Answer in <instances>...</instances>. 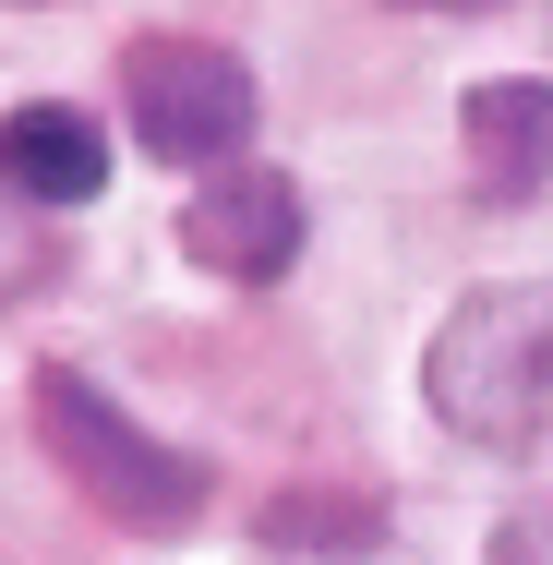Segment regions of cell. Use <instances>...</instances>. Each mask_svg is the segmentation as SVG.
<instances>
[{
	"instance_id": "6da1fadb",
	"label": "cell",
	"mask_w": 553,
	"mask_h": 565,
	"mask_svg": "<svg viewBox=\"0 0 553 565\" xmlns=\"http://www.w3.org/2000/svg\"><path fill=\"white\" fill-rule=\"evenodd\" d=\"M422 409L469 457H553V277H481L422 338Z\"/></svg>"
},
{
	"instance_id": "7a4b0ae2",
	"label": "cell",
	"mask_w": 553,
	"mask_h": 565,
	"mask_svg": "<svg viewBox=\"0 0 553 565\" xmlns=\"http://www.w3.org/2000/svg\"><path fill=\"white\" fill-rule=\"evenodd\" d=\"M24 422H36V446H49V469H61V493H85L109 530H132V542H181V530L205 518V457L157 446V434L120 409L97 373L36 361Z\"/></svg>"
},
{
	"instance_id": "3957f363",
	"label": "cell",
	"mask_w": 553,
	"mask_h": 565,
	"mask_svg": "<svg viewBox=\"0 0 553 565\" xmlns=\"http://www.w3.org/2000/svg\"><path fill=\"white\" fill-rule=\"evenodd\" d=\"M120 109H132V145L157 169H241L253 157V120H265V85L253 61L217 49V36H132L120 49Z\"/></svg>"
},
{
	"instance_id": "277c9868",
	"label": "cell",
	"mask_w": 553,
	"mask_h": 565,
	"mask_svg": "<svg viewBox=\"0 0 553 565\" xmlns=\"http://www.w3.org/2000/svg\"><path fill=\"white\" fill-rule=\"evenodd\" d=\"M181 253L217 289H277L301 265V181L289 169H205L181 205Z\"/></svg>"
},
{
	"instance_id": "5b68a950",
	"label": "cell",
	"mask_w": 553,
	"mask_h": 565,
	"mask_svg": "<svg viewBox=\"0 0 553 565\" xmlns=\"http://www.w3.org/2000/svg\"><path fill=\"white\" fill-rule=\"evenodd\" d=\"M457 169H469V205L481 217H518L553 181V85L542 73H481L457 97Z\"/></svg>"
},
{
	"instance_id": "8992f818",
	"label": "cell",
	"mask_w": 553,
	"mask_h": 565,
	"mask_svg": "<svg viewBox=\"0 0 553 565\" xmlns=\"http://www.w3.org/2000/svg\"><path fill=\"white\" fill-rule=\"evenodd\" d=\"M0 193H12V205H36V217L97 205V193H109V132H97L85 109H61V97L0 109Z\"/></svg>"
},
{
	"instance_id": "52a82bcc",
	"label": "cell",
	"mask_w": 553,
	"mask_h": 565,
	"mask_svg": "<svg viewBox=\"0 0 553 565\" xmlns=\"http://www.w3.org/2000/svg\"><path fill=\"white\" fill-rule=\"evenodd\" d=\"M265 542H289V554H301V542H326V554L349 565V554H373V542H385V505H373V493H301V505H277V518H265Z\"/></svg>"
},
{
	"instance_id": "ba28073f",
	"label": "cell",
	"mask_w": 553,
	"mask_h": 565,
	"mask_svg": "<svg viewBox=\"0 0 553 565\" xmlns=\"http://www.w3.org/2000/svg\"><path fill=\"white\" fill-rule=\"evenodd\" d=\"M493 565H553V493L530 505V518H506V530H493Z\"/></svg>"
},
{
	"instance_id": "9c48e42d",
	"label": "cell",
	"mask_w": 553,
	"mask_h": 565,
	"mask_svg": "<svg viewBox=\"0 0 553 565\" xmlns=\"http://www.w3.org/2000/svg\"><path fill=\"white\" fill-rule=\"evenodd\" d=\"M385 12H493V0H385Z\"/></svg>"
},
{
	"instance_id": "30bf717a",
	"label": "cell",
	"mask_w": 553,
	"mask_h": 565,
	"mask_svg": "<svg viewBox=\"0 0 553 565\" xmlns=\"http://www.w3.org/2000/svg\"><path fill=\"white\" fill-rule=\"evenodd\" d=\"M361 565H385V554H361Z\"/></svg>"
}]
</instances>
